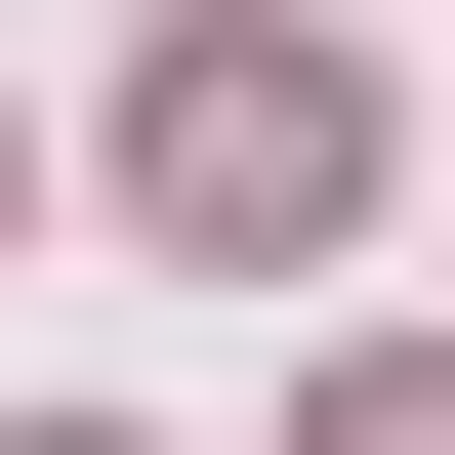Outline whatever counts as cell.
Here are the masks:
<instances>
[{
  "instance_id": "6da1fadb",
  "label": "cell",
  "mask_w": 455,
  "mask_h": 455,
  "mask_svg": "<svg viewBox=\"0 0 455 455\" xmlns=\"http://www.w3.org/2000/svg\"><path fill=\"white\" fill-rule=\"evenodd\" d=\"M124 207H166L207 290H290V249H331V207H372V84H331V42H290V0H207L166 84H124Z\"/></svg>"
}]
</instances>
